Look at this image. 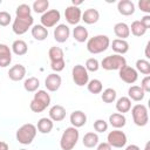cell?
Wrapping results in <instances>:
<instances>
[{
  "instance_id": "obj_1",
  "label": "cell",
  "mask_w": 150,
  "mask_h": 150,
  "mask_svg": "<svg viewBox=\"0 0 150 150\" xmlns=\"http://www.w3.org/2000/svg\"><path fill=\"white\" fill-rule=\"evenodd\" d=\"M110 46V40L107 35L100 34L96 36H93L87 42V49L91 54H100L108 49Z\"/></svg>"
},
{
  "instance_id": "obj_2",
  "label": "cell",
  "mask_w": 150,
  "mask_h": 150,
  "mask_svg": "<svg viewBox=\"0 0 150 150\" xmlns=\"http://www.w3.org/2000/svg\"><path fill=\"white\" fill-rule=\"evenodd\" d=\"M79 130L74 127H69L67 128L60 139V146L62 150H73V148L76 145L77 141H79Z\"/></svg>"
},
{
  "instance_id": "obj_3",
  "label": "cell",
  "mask_w": 150,
  "mask_h": 150,
  "mask_svg": "<svg viewBox=\"0 0 150 150\" xmlns=\"http://www.w3.org/2000/svg\"><path fill=\"white\" fill-rule=\"evenodd\" d=\"M36 136V127L32 123H26L16 130V139L21 144H30Z\"/></svg>"
},
{
  "instance_id": "obj_4",
  "label": "cell",
  "mask_w": 150,
  "mask_h": 150,
  "mask_svg": "<svg viewBox=\"0 0 150 150\" xmlns=\"http://www.w3.org/2000/svg\"><path fill=\"white\" fill-rule=\"evenodd\" d=\"M101 66L103 69L105 70H120L122 67L127 66V60L124 56L118 55V54H112L109 56H105L102 62Z\"/></svg>"
},
{
  "instance_id": "obj_5",
  "label": "cell",
  "mask_w": 150,
  "mask_h": 150,
  "mask_svg": "<svg viewBox=\"0 0 150 150\" xmlns=\"http://www.w3.org/2000/svg\"><path fill=\"white\" fill-rule=\"evenodd\" d=\"M131 115L134 123L138 127H144L149 122V115L148 109L144 104H136L131 108Z\"/></svg>"
},
{
  "instance_id": "obj_6",
  "label": "cell",
  "mask_w": 150,
  "mask_h": 150,
  "mask_svg": "<svg viewBox=\"0 0 150 150\" xmlns=\"http://www.w3.org/2000/svg\"><path fill=\"white\" fill-rule=\"evenodd\" d=\"M33 22H34V19H33L32 15H29V16H16L14 22H13L12 29L16 35H22L32 27Z\"/></svg>"
},
{
  "instance_id": "obj_7",
  "label": "cell",
  "mask_w": 150,
  "mask_h": 150,
  "mask_svg": "<svg viewBox=\"0 0 150 150\" xmlns=\"http://www.w3.org/2000/svg\"><path fill=\"white\" fill-rule=\"evenodd\" d=\"M71 75H73V81L79 87H82L89 82L88 71L82 64H76L71 70Z\"/></svg>"
},
{
  "instance_id": "obj_8",
  "label": "cell",
  "mask_w": 150,
  "mask_h": 150,
  "mask_svg": "<svg viewBox=\"0 0 150 150\" xmlns=\"http://www.w3.org/2000/svg\"><path fill=\"white\" fill-rule=\"evenodd\" d=\"M107 141L111 148H123L127 144V135L123 131L116 129L108 134Z\"/></svg>"
},
{
  "instance_id": "obj_9",
  "label": "cell",
  "mask_w": 150,
  "mask_h": 150,
  "mask_svg": "<svg viewBox=\"0 0 150 150\" xmlns=\"http://www.w3.org/2000/svg\"><path fill=\"white\" fill-rule=\"evenodd\" d=\"M60 19H61L60 12L57 9H50L43 13L40 20H41V25L45 28H50V27H54L60 21Z\"/></svg>"
},
{
  "instance_id": "obj_10",
  "label": "cell",
  "mask_w": 150,
  "mask_h": 150,
  "mask_svg": "<svg viewBox=\"0 0 150 150\" xmlns=\"http://www.w3.org/2000/svg\"><path fill=\"white\" fill-rule=\"evenodd\" d=\"M120 79L123 81V82H125V83H129V84H131V83H135L136 81H137V79H138V73H137V70L135 69V68H132V67H130V66H124V67H122L121 69H120Z\"/></svg>"
},
{
  "instance_id": "obj_11",
  "label": "cell",
  "mask_w": 150,
  "mask_h": 150,
  "mask_svg": "<svg viewBox=\"0 0 150 150\" xmlns=\"http://www.w3.org/2000/svg\"><path fill=\"white\" fill-rule=\"evenodd\" d=\"M81 16H82V13L79 7L68 6L64 9V18L69 25H77L79 21L81 20Z\"/></svg>"
},
{
  "instance_id": "obj_12",
  "label": "cell",
  "mask_w": 150,
  "mask_h": 150,
  "mask_svg": "<svg viewBox=\"0 0 150 150\" xmlns=\"http://www.w3.org/2000/svg\"><path fill=\"white\" fill-rule=\"evenodd\" d=\"M69 35H70L69 27L64 23H61V25H59L54 28V39L60 43L66 42L68 40Z\"/></svg>"
},
{
  "instance_id": "obj_13",
  "label": "cell",
  "mask_w": 150,
  "mask_h": 150,
  "mask_svg": "<svg viewBox=\"0 0 150 150\" xmlns=\"http://www.w3.org/2000/svg\"><path fill=\"white\" fill-rule=\"evenodd\" d=\"M61 76L57 75L56 73H53V74H49L47 76V79L45 80V86L47 88V90L49 91H56L60 87H61Z\"/></svg>"
},
{
  "instance_id": "obj_14",
  "label": "cell",
  "mask_w": 150,
  "mask_h": 150,
  "mask_svg": "<svg viewBox=\"0 0 150 150\" xmlns=\"http://www.w3.org/2000/svg\"><path fill=\"white\" fill-rule=\"evenodd\" d=\"M87 122V115L81 110H75L70 114V123L74 128H81Z\"/></svg>"
},
{
  "instance_id": "obj_15",
  "label": "cell",
  "mask_w": 150,
  "mask_h": 150,
  "mask_svg": "<svg viewBox=\"0 0 150 150\" xmlns=\"http://www.w3.org/2000/svg\"><path fill=\"white\" fill-rule=\"evenodd\" d=\"M12 62V52L5 43H0V67L5 68Z\"/></svg>"
},
{
  "instance_id": "obj_16",
  "label": "cell",
  "mask_w": 150,
  "mask_h": 150,
  "mask_svg": "<svg viewBox=\"0 0 150 150\" xmlns=\"http://www.w3.org/2000/svg\"><path fill=\"white\" fill-rule=\"evenodd\" d=\"M117 9H118L120 14L129 16V15H132L135 13V5L130 0H121L117 4Z\"/></svg>"
},
{
  "instance_id": "obj_17",
  "label": "cell",
  "mask_w": 150,
  "mask_h": 150,
  "mask_svg": "<svg viewBox=\"0 0 150 150\" xmlns=\"http://www.w3.org/2000/svg\"><path fill=\"white\" fill-rule=\"evenodd\" d=\"M26 75V68L22 64H15L8 70V77L12 81H21Z\"/></svg>"
},
{
  "instance_id": "obj_18",
  "label": "cell",
  "mask_w": 150,
  "mask_h": 150,
  "mask_svg": "<svg viewBox=\"0 0 150 150\" xmlns=\"http://www.w3.org/2000/svg\"><path fill=\"white\" fill-rule=\"evenodd\" d=\"M66 117V109L60 105V104H55L50 108L49 110V118L52 121H55V122H61L63 121Z\"/></svg>"
},
{
  "instance_id": "obj_19",
  "label": "cell",
  "mask_w": 150,
  "mask_h": 150,
  "mask_svg": "<svg viewBox=\"0 0 150 150\" xmlns=\"http://www.w3.org/2000/svg\"><path fill=\"white\" fill-rule=\"evenodd\" d=\"M100 19V13L97 9H94V8H88L84 11V13L82 14L81 16V20L84 21V23H88V25H93V23H96Z\"/></svg>"
},
{
  "instance_id": "obj_20",
  "label": "cell",
  "mask_w": 150,
  "mask_h": 150,
  "mask_svg": "<svg viewBox=\"0 0 150 150\" xmlns=\"http://www.w3.org/2000/svg\"><path fill=\"white\" fill-rule=\"evenodd\" d=\"M114 33L121 40H125L130 35V29H129V26L127 23H124V22H117L114 26Z\"/></svg>"
},
{
  "instance_id": "obj_21",
  "label": "cell",
  "mask_w": 150,
  "mask_h": 150,
  "mask_svg": "<svg viewBox=\"0 0 150 150\" xmlns=\"http://www.w3.org/2000/svg\"><path fill=\"white\" fill-rule=\"evenodd\" d=\"M109 123L111 124V127L116 128V129H120V128H123L127 123V118L123 114H120V112H115V114H111L109 116Z\"/></svg>"
},
{
  "instance_id": "obj_22",
  "label": "cell",
  "mask_w": 150,
  "mask_h": 150,
  "mask_svg": "<svg viewBox=\"0 0 150 150\" xmlns=\"http://www.w3.org/2000/svg\"><path fill=\"white\" fill-rule=\"evenodd\" d=\"M111 48L114 52H116L118 55H123L129 50V43L125 40L115 39L111 43Z\"/></svg>"
},
{
  "instance_id": "obj_23",
  "label": "cell",
  "mask_w": 150,
  "mask_h": 150,
  "mask_svg": "<svg viewBox=\"0 0 150 150\" xmlns=\"http://www.w3.org/2000/svg\"><path fill=\"white\" fill-rule=\"evenodd\" d=\"M32 35L38 41H43L48 36V29L45 28L42 25H35L32 28Z\"/></svg>"
},
{
  "instance_id": "obj_24",
  "label": "cell",
  "mask_w": 150,
  "mask_h": 150,
  "mask_svg": "<svg viewBox=\"0 0 150 150\" xmlns=\"http://www.w3.org/2000/svg\"><path fill=\"white\" fill-rule=\"evenodd\" d=\"M116 109L120 114H124L128 112L131 109V100L127 96H122L117 100L116 102Z\"/></svg>"
},
{
  "instance_id": "obj_25",
  "label": "cell",
  "mask_w": 150,
  "mask_h": 150,
  "mask_svg": "<svg viewBox=\"0 0 150 150\" xmlns=\"http://www.w3.org/2000/svg\"><path fill=\"white\" fill-rule=\"evenodd\" d=\"M128 95H129V98L132 101H142L145 96V93L139 86H131L128 89Z\"/></svg>"
},
{
  "instance_id": "obj_26",
  "label": "cell",
  "mask_w": 150,
  "mask_h": 150,
  "mask_svg": "<svg viewBox=\"0 0 150 150\" xmlns=\"http://www.w3.org/2000/svg\"><path fill=\"white\" fill-rule=\"evenodd\" d=\"M54 124H53V121L50 118H47V117H42L39 120L38 122V130L41 132V134H49L53 129Z\"/></svg>"
},
{
  "instance_id": "obj_27",
  "label": "cell",
  "mask_w": 150,
  "mask_h": 150,
  "mask_svg": "<svg viewBox=\"0 0 150 150\" xmlns=\"http://www.w3.org/2000/svg\"><path fill=\"white\" fill-rule=\"evenodd\" d=\"M12 50L15 55L21 56V55H25L28 52V46L23 40H15L12 43Z\"/></svg>"
},
{
  "instance_id": "obj_28",
  "label": "cell",
  "mask_w": 150,
  "mask_h": 150,
  "mask_svg": "<svg viewBox=\"0 0 150 150\" xmlns=\"http://www.w3.org/2000/svg\"><path fill=\"white\" fill-rule=\"evenodd\" d=\"M82 143L86 148H94L98 144V135L96 132H87L83 136Z\"/></svg>"
},
{
  "instance_id": "obj_29",
  "label": "cell",
  "mask_w": 150,
  "mask_h": 150,
  "mask_svg": "<svg viewBox=\"0 0 150 150\" xmlns=\"http://www.w3.org/2000/svg\"><path fill=\"white\" fill-rule=\"evenodd\" d=\"M73 36L77 42H84L88 39V30L83 26H76L73 30Z\"/></svg>"
},
{
  "instance_id": "obj_30",
  "label": "cell",
  "mask_w": 150,
  "mask_h": 150,
  "mask_svg": "<svg viewBox=\"0 0 150 150\" xmlns=\"http://www.w3.org/2000/svg\"><path fill=\"white\" fill-rule=\"evenodd\" d=\"M39 87H40V81H39V79H36V77H28V79L25 80V82H23V88H25V90L28 91V93H34V91H36V90L39 89Z\"/></svg>"
},
{
  "instance_id": "obj_31",
  "label": "cell",
  "mask_w": 150,
  "mask_h": 150,
  "mask_svg": "<svg viewBox=\"0 0 150 150\" xmlns=\"http://www.w3.org/2000/svg\"><path fill=\"white\" fill-rule=\"evenodd\" d=\"M48 56H49L50 62H55V61L63 60V50H62V48L56 47V46L50 47L49 50H48Z\"/></svg>"
},
{
  "instance_id": "obj_32",
  "label": "cell",
  "mask_w": 150,
  "mask_h": 150,
  "mask_svg": "<svg viewBox=\"0 0 150 150\" xmlns=\"http://www.w3.org/2000/svg\"><path fill=\"white\" fill-rule=\"evenodd\" d=\"M35 101L40 102L41 104H43L45 107H48L50 104V96L49 94L46 91V90H38L35 94H34V98Z\"/></svg>"
},
{
  "instance_id": "obj_33",
  "label": "cell",
  "mask_w": 150,
  "mask_h": 150,
  "mask_svg": "<svg viewBox=\"0 0 150 150\" xmlns=\"http://www.w3.org/2000/svg\"><path fill=\"white\" fill-rule=\"evenodd\" d=\"M87 87H88V90L91 93V94H101L102 93V89H103V86H102V82L97 79H94V80H90L88 83H87Z\"/></svg>"
},
{
  "instance_id": "obj_34",
  "label": "cell",
  "mask_w": 150,
  "mask_h": 150,
  "mask_svg": "<svg viewBox=\"0 0 150 150\" xmlns=\"http://www.w3.org/2000/svg\"><path fill=\"white\" fill-rule=\"evenodd\" d=\"M49 7V1L48 0H36L33 2V9L35 13H46Z\"/></svg>"
},
{
  "instance_id": "obj_35",
  "label": "cell",
  "mask_w": 150,
  "mask_h": 150,
  "mask_svg": "<svg viewBox=\"0 0 150 150\" xmlns=\"http://www.w3.org/2000/svg\"><path fill=\"white\" fill-rule=\"evenodd\" d=\"M129 29L135 36H142L146 32V28L141 23V21H134L131 23V27H129Z\"/></svg>"
},
{
  "instance_id": "obj_36",
  "label": "cell",
  "mask_w": 150,
  "mask_h": 150,
  "mask_svg": "<svg viewBox=\"0 0 150 150\" xmlns=\"http://www.w3.org/2000/svg\"><path fill=\"white\" fill-rule=\"evenodd\" d=\"M136 69L137 71H141L144 75H149L150 74V62L148 60L141 59L136 61Z\"/></svg>"
},
{
  "instance_id": "obj_37",
  "label": "cell",
  "mask_w": 150,
  "mask_h": 150,
  "mask_svg": "<svg viewBox=\"0 0 150 150\" xmlns=\"http://www.w3.org/2000/svg\"><path fill=\"white\" fill-rule=\"evenodd\" d=\"M101 98L105 103H112L116 100V90L112 88H107L105 90H103Z\"/></svg>"
},
{
  "instance_id": "obj_38",
  "label": "cell",
  "mask_w": 150,
  "mask_h": 150,
  "mask_svg": "<svg viewBox=\"0 0 150 150\" xmlns=\"http://www.w3.org/2000/svg\"><path fill=\"white\" fill-rule=\"evenodd\" d=\"M30 11L32 9H30V7L28 5L21 4V5H19L16 7L15 14H16V16H29L30 15Z\"/></svg>"
},
{
  "instance_id": "obj_39",
  "label": "cell",
  "mask_w": 150,
  "mask_h": 150,
  "mask_svg": "<svg viewBox=\"0 0 150 150\" xmlns=\"http://www.w3.org/2000/svg\"><path fill=\"white\" fill-rule=\"evenodd\" d=\"M84 68L87 69V71H97L98 68H100V63L96 59L90 57L86 61V67Z\"/></svg>"
},
{
  "instance_id": "obj_40",
  "label": "cell",
  "mask_w": 150,
  "mask_h": 150,
  "mask_svg": "<svg viewBox=\"0 0 150 150\" xmlns=\"http://www.w3.org/2000/svg\"><path fill=\"white\" fill-rule=\"evenodd\" d=\"M94 129L97 132H104L108 129V123L104 120H96L94 122Z\"/></svg>"
},
{
  "instance_id": "obj_41",
  "label": "cell",
  "mask_w": 150,
  "mask_h": 150,
  "mask_svg": "<svg viewBox=\"0 0 150 150\" xmlns=\"http://www.w3.org/2000/svg\"><path fill=\"white\" fill-rule=\"evenodd\" d=\"M11 20H12V16L8 12H5V11L0 12V26H2V27L8 26Z\"/></svg>"
},
{
  "instance_id": "obj_42",
  "label": "cell",
  "mask_w": 150,
  "mask_h": 150,
  "mask_svg": "<svg viewBox=\"0 0 150 150\" xmlns=\"http://www.w3.org/2000/svg\"><path fill=\"white\" fill-rule=\"evenodd\" d=\"M64 66H66L64 59H63V60H60V61L50 62V68H52L54 71H56V73H59V71L63 70V69H64Z\"/></svg>"
},
{
  "instance_id": "obj_43",
  "label": "cell",
  "mask_w": 150,
  "mask_h": 150,
  "mask_svg": "<svg viewBox=\"0 0 150 150\" xmlns=\"http://www.w3.org/2000/svg\"><path fill=\"white\" fill-rule=\"evenodd\" d=\"M138 7L144 13H150V0H139Z\"/></svg>"
},
{
  "instance_id": "obj_44",
  "label": "cell",
  "mask_w": 150,
  "mask_h": 150,
  "mask_svg": "<svg viewBox=\"0 0 150 150\" xmlns=\"http://www.w3.org/2000/svg\"><path fill=\"white\" fill-rule=\"evenodd\" d=\"M141 88L143 89L144 93H149V91H150V76H149V75H146V76L142 80V82H141Z\"/></svg>"
},
{
  "instance_id": "obj_45",
  "label": "cell",
  "mask_w": 150,
  "mask_h": 150,
  "mask_svg": "<svg viewBox=\"0 0 150 150\" xmlns=\"http://www.w3.org/2000/svg\"><path fill=\"white\" fill-rule=\"evenodd\" d=\"M141 23L148 29L150 28V15H144L142 19H141Z\"/></svg>"
},
{
  "instance_id": "obj_46",
  "label": "cell",
  "mask_w": 150,
  "mask_h": 150,
  "mask_svg": "<svg viewBox=\"0 0 150 150\" xmlns=\"http://www.w3.org/2000/svg\"><path fill=\"white\" fill-rule=\"evenodd\" d=\"M97 150H111V146L108 142H103L97 145Z\"/></svg>"
},
{
  "instance_id": "obj_47",
  "label": "cell",
  "mask_w": 150,
  "mask_h": 150,
  "mask_svg": "<svg viewBox=\"0 0 150 150\" xmlns=\"http://www.w3.org/2000/svg\"><path fill=\"white\" fill-rule=\"evenodd\" d=\"M0 150H9V146L6 142H2L0 141Z\"/></svg>"
},
{
  "instance_id": "obj_48",
  "label": "cell",
  "mask_w": 150,
  "mask_h": 150,
  "mask_svg": "<svg viewBox=\"0 0 150 150\" xmlns=\"http://www.w3.org/2000/svg\"><path fill=\"white\" fill-rule=\"evenodd\" d=\"M125 150H141V149H139V146L136 145V144H130V145H128V146L125 148Z\"/></svg>"
},
{
  "instance_id": "obj_49",
  "label": "cell",
  "mask_w": 150,
  "mask_h": 150,
  "mask_svg": "<svg viewBox=\"0 0 150 150\" xmlns=\"http://www.w3.org/2000/svg\"><path fill=\"white\" fill-rule=\"evenodd\" d=\"M149 47H150V42L146 43V47H145V56L146 59H150V54H149Z\"/></svg>"
},
{
  "instance_id": "obj_50",
  "label": "cell",
  "mask_w": 150,
  "mask_h": 150,
  "mask_svg": "<svg viewBox=\"0 0 150 150\" xmlns=\"http://www.w3.org/2000/svg\"><path fill=\"white\" fill-rule=\"evenodd\" d=\"M81 4H82L81 0H73V1H71V6H75V7H77V6L81 5Z\"/></svg>"
},
{
  "instance_id": "obj_51",
  "label": "cell",
  "mask_w": 150,
  "mask_h": 150,
  "mask_svg": "<svg viewBox=\"0 0 150 150\" xmlns=\"http://www.w3.org/2000/svg\"><path fill=\"white\" fill-rule=\"evenodd\" d=\"M144 150H150V142H148V143L145 144V148H144Z\"/></svg>"
},
{
  "instance_id": "obj_52",
  "label": "cell",
  "mask_w": 150,
  "mask_h": 150,
  "mask_svg": "<svg viewBox=\"0 0 150 150\" xmlns=\"http://www.w3.org/2000/svg\"><path fill=\"white\" fill-rule=\"evenodd\" d=\"M20 150H26V149H20Z\"/></svg>"
}]
</instances>
